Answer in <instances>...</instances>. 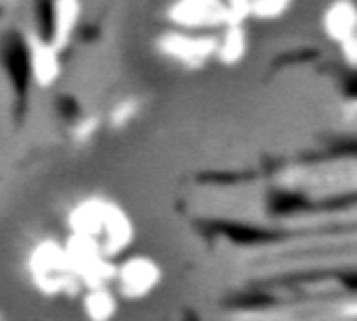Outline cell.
<instances>
[{
	"instance_id": "8992f818",
	"label": "cell",
	"mask_w": 357,
	"mask_h": 321,
	"mask_svg": "<svg viewBox=\"0 0 357 321\" xmlns=\"http://www.w3.org/2000/svg\"><path fill=\"white\" fill-rule=\"evenodd\" d=\"M343 315H345L347 320H356L357 321V301H356V303H351V305H347V307L343 309Z\"/></svg>"
},
{
	"instance_id": "6da1fadb",
	"label": "cell",
	"mask_w": 357,
	"mask_h": 321,
	"mask_svg": "<svg viewBox=\"0 0 357 321\" xmlns=\"http://www.w3.org/2000/svg\"><path fill=\"white\" fill-rule=\"evenodd\" d=\"M67 236L92 244L113 261L128 255L136 240V226L128 211L117 203L98 196L79 201L67 215Z\"/></svg>"
},
{
	"instance_id": "5b68a950",
	"label": "cell",
	"mask_w": 357,
	"mask_h": 321,
	"mask_svg": "<svg viewBox=\"0 0 357 321\" xmlns=\"http://www.w3.org/2000/svg\"><path fill=\"white\" fill-rule=\"evenodd\" d=\"M121 299L113 286L86 288L79 295V311L86 321H115L119 315Z\"/></svg>"
},
{
	"instance_id": "3957f363",
	"label": "cell",
	"mask_w": 357,
	"mask_h": 321,
	"mask_svg": "<svg viewBox=\"0 0 357 321\" xmlns=\"http://www.w3.org/2000/svg\"><path fill=\"white\" fill-rule=\"evenodd\" d=\"M163 284V267L151 255H123L115 263L113 290L121 303H140L153 297Z\"/></svg>"
},
{
	"instance_id": "277c9868",
	"label": "cell",
	"mask_w": 357,
	"mask_h": 321,
	"mask_svg": "<svg viewBox=\"0 0 357 321\" xmlns=\"http://www.w3.org/2000/svg\"><path fill=\"white\" fill-rule=\"evenodd\" d=\"M65 246L69 253V259L73 263V269L77 274V280L82 288H96V286H113V276H115V263L113 259L105 257L98 249L92 244L67 236Z\"/></svg>"
},
{
	"instance_id": "7a4b0ae2",
	"label": "cell",
	"mask_w": 357,
	"mask_h": 321,
	"mask_svg": "<svg viewBox=\"0 0 357 321\" xmlns=\"http://www.w3.org/2000/svg\"><path fill=\"white\" fill-rule=\"evenodd\" d=\"M25 276L29 286L44 299H79L84 292L65 240L42 238L25 257Z\"/></svg>"
}]
</instances>
